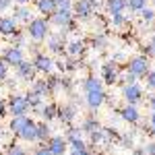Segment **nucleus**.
Wrapping results in <instances>:
<instances>
[{
	"label": "nucleus",
	"mask_w": 155,
	"mask_h": 155,
	"mask_svg": "<svg viewBox=\"0 0 155 155\" xmlns=\"http://www.w3.org/2000/svg\"><path fill=\"white\" fill-rule=\"evenodd\" d=\"M27 35L31 37L33 41H44L46 37L50 35V23L48 19H41V17H35L27 23Z\"/></svg>",
	"instance_id": "obj_1"
},
{
	"label": "nucleus",
	"mask_w": 155,
	"mask_h": 155,
	"mask_svg": "<svg viewBox=\"0 0 155 155\" xmlns=\"http://www.w3.org/2000/svg\"><path fill=\"white\" fill-rule=\"evenodd\" d=\"M97 8V0H77L72 2V17L79 21H87L93 17V11Z\"/></svg>",
	"instance_id": "obj_2"
},
{
	"label": "nucleus",
	"mask_w": 155,
	"mask_h": 155,
	"mask_svg": "<svg viewBox=\"0 0 155 155\" xmlns=\"http://www.w3.org/2000/svg\"><path fill=\"white\" fill-rule=\"evenodd\" d=\"M151 71L149 68V58L147 56H134L126 66V72L134 79H145V74Z\"/></svg>",
	"instance_id": "obj_3"
},
{
	"label": "nucleus",
	"mask_w": 155,
	"mask_h": 155,
	"mask_svg": "<svg viewBox=\"0 0 155 155\" xmlns=\"http://www.w3.org/2000/svg\"><path fill=\"white\" fill-rule=\"evenodd\" d=\"M6 110L11 112L12 116H25L31 110V106H29L27 95H12L8 99V104H6Z\"/></svg>",
	"instance_id": "obj_4"
},
{
	"label": "nucleus",
	"mask_w": 155,
	"mask_h": 155,
	"mask_svg": "<svg viewBox=\"0 0 155 155\" xmlns=\"http://www.w3.org/2000/svg\"><path fill=\"white\" fill-rule=\"evenodd\" d=\"M122 97H124V101L126 104H130V106H137L141 99H143V87L137 83H126L122 87Z\"/></svg>",
	"instance_id": "obj_5"
},
{
	"label": "nucleus",
	"mask_w": 155,
	"mask_h": 155,
	"mask_svg": "<svg viewBox=\"0 0 155 155\" xmlns=\"http://www.w3.org/2000/svg\"><path fill=\"white\" fill-rule=\"evenodd\" d=\"M31 62H33L35 72H41V74H52L54 68H56V62H54V58L50 54H35V58Z\"/></svg>",
	"instance_id": "obj_6"
},
{
	"label": "nucleus",
	"mask_w": 155,
	"mask_h": 155,
	"mask_svg": "<svg viewBox=\"0 0 155 155\" xmlns=\"http://www.w3.org/2000/svg\"><path fill=\"white\" fill-rule=\"evenodd\" d=\"M120 77V71H118V64L116 62H106L101 66V81L106 85H116Z\"/></svg>",
	"instance_id": "obj_7"
},
{
	"label": "nucleus",
	"mask_w": 155,
	"mask_h": 155,
	"mask_svg": "<svg viewBox=\"0 0 155 155\" xmlns=\"http://www.w3.org/2000/svg\"><path fill=\"white\" fill-rule=\"evenodd\" d=\"M19 33V23L15 17H0V35L15 37Z\"/></svg>",
	"instance_id": "obj_8"
},
{
	"label": "nucleus",
	"mask_w": 155,
	"mask_h": 155,
	"mask_svg": "<svg viewBox=\"0 0 155 155\" xmlns=\"http://www.w3.org/2000/svg\"><path fill=\"white\" fill-rule=\"evenodd\" d=\"M2 60H4L8 66H17L19 62H23V60H25L23 48H19V46H11V48H6V50H4V54H2Z\"/></svg>",
	"instance_id": "obj_9"
},
{
	"label": "nucleus",
	"mask_w": 155,
	"mask_h": 155,
	"mask_svg": "<svg viewBox=\"0 0 155 155\" xmlns=\"http://www.w3.org/2000/svg\"><path fill=\"white\" fill-rule=\"evenodd\" d=\"M72 11H56L50 17V23L56 25V27H64V29H71L72 27Z\"/></svg>",
	"instance_id": "obj_10"
},
{
	"label": "nucleus",
	"mask_w": 155,
	"mask_h": 155,
	"mask_svg": "<svg viewBox=\"0 0 155 155\" xmlns=\"http://www.w3.org/2000/svg\"><path fill=\"white\" fill-rule=\"evenodd\" d=\"M46 145L52 151V155H64L66 153V147H68V141L64 137H50L48 141H46Z\"/></svg>",
	"instance_id": "obj_11"
},
{
	"label": "nucleus",
	"mask_w": 155,
	"mask_h": 155,
	"mask_svg": "<svg viewBox=\"0 0 155 155\" xmlns=\"http://www.w3.org/2000/svg\"><path fill=\"white\" fill-rule=\"evenodd\" d=\"M104 101H106V93H104V89H101V91H89V93H85V104L91 107V110L101 107V106H104Z\"/></svg>",
	"instance_id": "obj_12"
},
{
	"label": "nucleus",
	"mask_w": 155,
	"mask_h": 155,
	"mask_svg": "<svg viewBox=\"0 0 155 155\" xmlns=\"http://www.w3.org/2000/svg\"><path fill=\"white\" fill-rule=\"evenodd\" d=\"M21 141H27V143H33V141H37V122H33V120H29L27 124H25V128L19 134H17Z\"/></svg>",
	"instance_id": "obj_13"
},
{
	"label": "nucleus",
	"mask_w": 155,
	"mask_h": 155,
	"mask_svg": "<svg viewBox=\"0 0 155 155\" xmlns=\"http://www.w3.org/2000/svg\"><path fill=\"white\" fill-rule=\"evenodd\" d=\"M120 116H122L124 122H128V124H137L141 120V114H139L137 106H130V104H126V106L120 110Z\"/></svg>",
	"instance_id": "obj_14"
},
{
	"label": "nucleus",
	"mask_w": 155,
	"mask_h": 155,
	"mask_svg": "<svg viewBox=\"0 0 155 155\" xmlns=\"http://www.w3.org/2000/svg\"><path fill=\"white\" fill-rule=\"evenodd\" d=\"M15 68H17V77H19V79H33V74H35L33 62H29V60H23V62H19Z\"/></svg>",
	"instance_id": "obj_15"
},
{
	"label": "nucleus",
	"mask_w": 155,
	"mask_h": 155,
	"mask_svg": "<svg viewBox=\"0 0 155 155\" xmlns=\"http://www.w3.org/2000/svg\"><path fill=\"white\" fill-rule=\"evenodd\" d=\"M35 6L44 17L50 19V17L56 12V0H35Z\"/></svg>",
	"instance_id": "obj_16"
},
{
	"label": "nucleus",
	"mask_w": 155,
	"mask_h": 155,
	"mask_svg": "<svg viewBox=\"0 0 155 155\" xmlns=\"http://www.w3.org/2000/svg\"><path fill=\"white\" fill-rule=\"evenodd\" d=\"M12 17L17 19V23H29V21L33 19V12L29 11L27 4H19V6L15 8V15H12Z\"/></svg>",
	"instance_id": "obj_17"
},
{
	"label": "nucleus",
	"mask_w": 155,
	"mask_h": 155,
	"mask_svg": "<svg viewBox=\"0 0 155 155\" xmlns=\"http://www.w3.org/2000/svg\"><path fill=\"white\" fill-rule=\"evenodd\" d=\"M104 89V81L101 77H87L83 81V91L89 93V91H101Z\"/></svg>",
	"instance_id": "obj_18"
},
{
	"label": "nucleus",
	"mask_w": 155,
	"mask_h": 155,
	"mask_svg": "<svg viewBox=\"0 0 155 155\" xmlns=\"http://www.w3.org/2000/svg\"><path fill=\"white\" fill-rule=\"evenodd\" d=\"M29 116H12V120L8 122V130L12 132V134H19V132L25 128V124L29 122Z\"/></svg>",
	"instance_id": "obj_19"
},
{
	"label": "nucleus",
	"mask_w": 155,
	"mask_h": 155,
	"mask_svg": "<svg viewBox=\"0 0 155 155\" xmlns=\"http://www.w3.org/2000/svg\"><path fill=\"white\" fill-rule=\"evenodd\" d=\"M74 114H77V107L72 106V104H62V106H58V118L60 120L71 122L74 118Z\"/></svg>",
	"instance_id": "obj_20"
},
{
	"label": "nucleus",
	"mask_w": 155,
	"mask_h": 155,
	"mask_svg": "<svg viewBox=\"0 0 155 155\" xmlns=\"http://www.w3.org/2000/svg\"><path fill=\"white\" fill-rule=\"evenodd\" d=\"M48 50L52 54H62L66 46H64V41H62V35H50V41H48Z\"/></svg>",
	"instance_id": "obj_21"
},
{
	"label": "nucleus",
	"mask_w": 155,
	"mask_h": 155,
	"mask_svg": "<svg viewBox=\"0 0 155 155\" xmlns=\"http://www.w3.org/2000/svg\"><path fill=\"white\" fill-rule=\"evenodd\" d=\"M83 50H85V44L81 41V39H74V41H71V44L66 46V56L79 58V56L83 54Z\"/></svg>",
	"instance_id": "obj_22"
},
{
	"label": "nucleus",
	"mask_w": 155,
	"mask_h": 155,
	"mask_svg": "<svg viewBox=\"0 0 155 155\" xmlns=\"http://www.w3.org/2000/svg\"><path fill=\"white\" fill-rule=\"evenodd\" d=\"M106 8L110 15L114 12H124L126 11V0H106Z\"/></svg>",
	"instance_id": "obj_23"
},
{
	"label": "nucleus",
	"mask_w": 155,
	"mask_h": 155,
	"mask_svg": "<svg viewBox=\"0 0 155 155\" xmlns=\"http://www.w3.org/2000/svg\"><path fill=\"white\" fill-rule=\"evenodd\" d=\"M39 112H41V118L46 120V122H48V120L58 118V104H48V106L41 107Z\"/></svg>",
	"instance_id": "obj_24"
},
{
	"label": "nucleus",
	"mask_w": 155,
	"mask_h": 155,
	"mask_svg": "<svg viewBox=\"0 0 155 155\" xmlns=\"http://www.w3.org/2000/svg\"><path fill=\"white\" fill-rule=\"evenodd\" d=\"M31 91H33V93H37V95H41V97H48L50 95V87H48V83H46V81H33Z\"/></svg>",
	"instance_id": "obj_25"
},
{
	"label": "nucleus",
	"mask_w": 155,
	"mask_h": 155,
	"mask_svg": "<svg viewBox=\"0 0 155 155\" xmlns=\"http://www.w3.org/2000/svg\"><path fill=\"white\" fill-rule=\"evenodd\" d=\"M91 134V141L95 145H99V143H107L110 141V137H107V130H101V128H95L93 132H89Z\"/></svg>",
	"instance_id": "obj_26"
},
{
	"label": "nucleus",
	"mask_w": 155,
	"mask_h": 155,
	"mask_svg": "<svg viewBox=\"0 0 155 155\" xmlns=\"http://www.w3.org/2000/svg\"><path fill=\"white\" fill-rule=\"evenodd\" d=\"M50 139V126L48 122H37V141H48Z\"/></svg>",
	"instance_id": "obj_27"
},
{
	"label": "nucleus",
	"mask_w": 155,
	"mask_h": 155,
	"mask_svg": "<svg viewBox=\"0 0 155 155\" xmlns=\"http://www.w3.org/2000/svg\"><path fill=\"white\" fill-rule=\"evenodd\" d=\"M147 6V0H126V8L130 12H141Z\"/></svg>",
	"instance_id": "obj_28"
},
{
	"label": "nucleus",
	"mask_w": 155,
	"mask_h": 155,
	"mask_svg": "<svg viewBox=\"0 0 155 155\" xmlns=\"http://www.w3.org/2000/svg\"><path fill=\"white\" fill-rule=\"evenodd\" d=\"M141 19H143L145 25L155 23V8H147V6H145L143 11H141Z\"/></svg>",
	"instance_id": "obj_29"
},
{
	"label": "nucleus",
	"mask_w": 155,
	"mask_h": 155,
	"mask_svg": "<svg viewBox=\"0 0 155 155\" xmlns=\"http://www.w3.org/2000/svg\"><path fill=\"white\" fill-rule=\"evenodd\" d=\"M95 128H99V124H97V120L93 118V116H91V118H87L83 122V126H81V130H83V132H93Z\"/></svg>",
	"instance_id": "obj_30"
},
{
	"label": "nucleus",
	"mask_w": 155,
	"mask_h": 155,
	"mask_svg": "<svg viewBox=\"0 0 155 155\" xmlns=\"http://www.w3.org/2000/svg\"><path fill=\"white\" fill-rule=\"evenodd\" d=\"M110 21L114 27H122L126 23V17H124V12H114V15H110Z\"/></svg>",
	"instance_id": "obj_31"
},
{
	"label": "nucleus",
	"mask_w": 155,
	"mask_h": 155,
	"mask_svg": "<svg viewBox=\"0 0 155 155\" xmlns=\"http://www.w3.org/2000/svg\"><path fill=\"white\" fill-rule=\"evenodd\" d=\"M56 11H72V0H56Z\"/></svg>",
	"instance_id": "obj_32"
},
{
	"label": "nucleus",
	"mask_w": 155,
	"mask_h": 155,
	"mask_svg": "<svg viewBox=\"0 0 155 155\" xmlns=\"http://www.w3.org/2000/svg\"><path fill=\"white\" fill-rule=\"evenodd\" d=\"M145 83H147L149 89H153V91H155V68H151V71L145 74Z\"/></svg>",
	"instance_id": "obj_33"
},
{
	"label": "nucleus",
	"mask_w": 155,
	"mask_h": 155,
	"mask_svg": "<svg viewBox=\"0 0 155 155\" xmlns=\"http://www.w3.org/2000/svg\"><path fill=\"white\" fill-rule=\"evenodd\" d=\"M6 155H27V153H25V149L21 145H12L11 149L6 151Z\"/></svg>",
	"instance_id": "obj_34"
},
{
	"label": "nucleus",
	"mask_w": 155,
	"mask_h": 155,
	"mask_svg": "<svg viewBox=\"0 0 155 155\" xmlns=\"http://www.w3.org/2000/svg\"><path fill=\"white\" fill-rule=\"evenodd\" d=\"M6 77H8V64L0 58V81H4Z\"/></svg>",
	"instance_id": "obj_35"
},
{
	"label": "nucleus",
	"mask_w": 155,
	"mask_h": 155,
	"mask_svg": "<svg viewBox=\"0 0 155 155\" xmlns=\"http://www.w3.org/2000/svg\"><path fill=\"white\" fill-rule=\"evenodd\" d=\"M147 54H149V58H155V35L147 41Z\"/></svg>",
	"instance_id": "obj_36"
},
{
	"label": "nucleus",
	"mask_w": 155,
	"mask_h": 155,
	"mask_svg": "<svg viewBox=\"0 0 155 155\" xmlns=\"http://www.w3.org/2000/svg\"><path fill=\"white\" fill-rule=\"evenodd\" d=\"M71 155H89V149L87 147H71Z\"/></svg>",
	"instance_id": "obj_37"
},
{
	"label": "nucleus",
	"mask_w": 155,
	"mask_h": 155,
	"mask_svg": "<svg viewBox=\"0 0 155 155\" xmlns=\"http://www.w3.org/2000/svg\"><path fill=\"white\" fill-rule=\"evenodd\" d=\"M11 4H12V0H0V15L8 11V8H11Z\"/></svg>",
	"instance_id": "obj_38"
},
{
	"label": "nucleus",
	"mask_w": 155,
	"mask_h": 155,
	"mask_svg": "<svg viewBox=\"0 0 155 155\" xmlns=\"http://www.w3.org/2000/svg\"><path fill=\"white\" fill-rule=\"evenodd\" d=\"M33 155H52V151L48 149V145H44V147L35 149V153H33Z\"/></svg>",
	"instance_id": "obj_39"
},
{
	"label": "nucleus",
	"mask_w": 155,
	"mask_h": 155,
	"mask_svg": "<svg viewBox=\"0 0 155 155\" xmlns=\"http://www.w3.org/2000/svg\"><path fill=\"white\" fill-rule=\"evenodd\" d=\"M149 130L155 137V112H151V116H149Z\"/></svg>",
	"instance_id": "obj_40"
},
{
	"label": "nucleus",
	"mask_w": 155,
	"mask_h": 155,
	"mask_svg": "<svg viewBox=\"0 0 155 155\" xmlns=\"http://www.w3.org/2000/svg\"><path fill=\"white\" fill-rule=\"evenodd\" d=\"M106 44H107L106 35H101V37H95V48H104Z\"/></svg>",
	"instance_id": "obj_41"
},
{
	"label": "nucleus",
	"mask_w": 155,
	"mask_h": 155,
	"mask_svg": "<svg viewBox=\"0 0 155 155\" xmlns=\"http://www.w3.org/2000/svg\"><path fill=\"white\" fill-rule=\"evenodd\" d=\"M145 153L147 155H155V141H151V143L145 147Z\"/></svg>",
	"instance_id": "obj_42"
},
{
	"label": "nucleus",
	"mask_w": 155,
	"mask_h": 155,
	"mask_svg": "<svg viewBox=\"0 0 155 155\" xmlns=\"http://www.w3.org/2000/svg\"><path fill=\"white\" fill-rule=\"evenodd\" d=\"M6 116V104H4V99H0V120Z\"/></svg>",
	"instance_id": "obj_43"
},
{
	"label": "nucleus",
	"mask_w": 155,
	"mask_h": 155,
	"mask_svg": "<svg viewBox=\"0 0 155 155\" xmlns=\"http://www.w3.org/2000/svg\"><path fill=\"white\" fill-rule=\"evenodd\" d=\"M147 106H149V110H151V112H155V95L149 97V104H147Z\"/></svg>",
	"instance_id": "obj_44"
},
{
	"label": "nucleus",
	"mask_w": 155,
	"mask_h": 155,
	"mask_svg": "<svg viewBox=\"0 0 155 155\" xmlns=\"http://www.w3.org/2000/svg\"><path fill=\"white\" fill-rule=\"evenodd\" d=\"M2 139H6V128L0 126V141H2Z\"/></svg>",
	"instance_id": "obj_45"
},
{
	"label": "nucleus",
	"mask_w": 155,
	"mask_h": 155,
	"mask_svg": "<svg viewBox=\"0 0 155 155\" xmlns=\"http://www.w3.org/2000/svg\"><path fill=\"white\" fill-rule=\"evenodd\" d=\"M12 2H17V4H29V2H33V0H12Z\"/></svg>",
	"instance_id": "obj_46"
},
{
	"label": "nucleus",
	"mask_w": 155,
	"mask_h": 155,
	"mask_svg": "<svg viewBox=\"0 0 155 155\" xmlns=\"http://www.w3.org/2000/svg\"><path fill=\"white\" fill-rule=\"evenodd\" d=\"M134 155H147V153H145V147H143V149H134Z\"/></svg>",
	"instance_id": "obj_47"
},
{
	"label": "nucleus",
	"mask_w": 155,
	"mask_h": 155,
	"mask_svg": "<svg viewBox=\"0 0 155 155\" xmlns=\"http://www.w3.org/2000/svg\"><path fill=\"white\" fill-rule=\"evenodd\" d=\"M0 85H2V81H0Z\"/></svg>",
	"instance_id": "obj_48"
},
{
	"label": "nucleus",
	"mask_w": 155,
	"mask_h": 155,
	"mask_svg": "<svg viewBox=\"0 0 155 155\" xmlns=\"http://www.w3.org/2000/svg\"><path fill=\"white\" fill-rule=\"evenodd\" d=\"M153 4H155V0H153Z\"/></svg>",
	"instance_id": "obj_49"
},
{
	"label": "nucleus",
	"mask_w": 155,
	"mask_h": 155,
	"mask_svg": "<svg viewBox=\"0 0 155 155\" xmlns=\"http://www.w3.org/2000/svg\"><path fill=\"white\" fill-rule=\"evenodd\" d=\"M0 155H2V153H0Z\"/></svg>",
	"instance_id": "obj_50"
}]
</instances>
